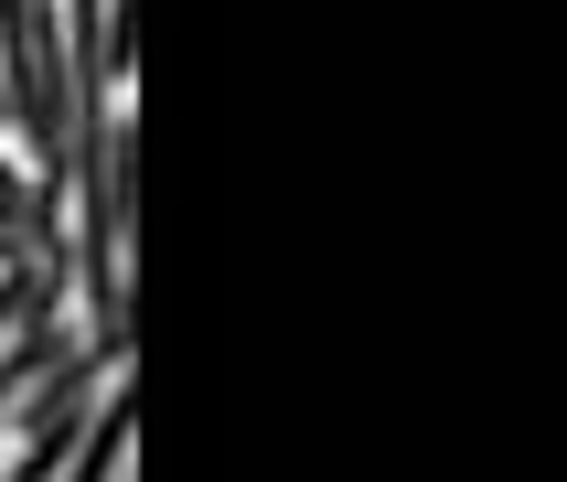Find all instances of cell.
<instances>
[{
    "label": "cell",
    "instance_id": "obj_1",
    "mask_svg": "<svg viewBox=\"0 0 567 482\" xmlns=\"http://www.w3.org/2000/svg\"><path fill=\"white\" fill-rule=\"evenodd\" d=\"M0 107L22 119V151H32L22 183H54L64 193V151H75V75H64L54 0H0Z\"/></svg>",
    "mask_w": 567,
    "mask_h": 482
},
{
    "label": "cell",
    "instance_id": "obj_2",
    "mask_svg": "<svg viewBox=\"0 0 567 482\" xmlns=\"http://www.w3.org/2000/svg\"><path fill=\"white\" fill-rule=\"evenodd\" d=\"M107 376H118V365H96L86 343L64 353L54 376H32L22 397H11L22 440H32V450H75V440H86V418H96V397H107Z\"/></svg>",
    "mask_w": 567,
    "mask_h": 482
}]
</instances>
